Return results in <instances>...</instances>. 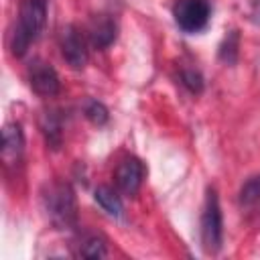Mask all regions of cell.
Wrapping results in <instances>:
<instances>
[{"label": "cell", "instance_id": "6da1fadb", "mask_svg": "<svg viewBox=\"0 0 260 260\" xmlns=\"http://www.w3.org/2000/svg\"><path fill=\"white\" fill-rule=\"evenodd\" d=\"M45 20H47V0H22L10 37V51L14 57H22L28 51V47L39 39Z\"/></svg>", "mask_w": 260, "mask_h": 260}, {"label": "cell", "instance_id": "7a4b0ae2", "mask_svg": "<svg viewBox=\"0 0 260 260\" xmlns=\"http://www.w3.org/2000/svg\"><path fill=\"white\" fill-rule=\"evenodd\" d=\"M49 219L61 230H73L77 225V203L73 189L67 183H55L43 195Z\"/></svg>", "mask_w": 260, "mask_h": 260}, {"label": "cell", "instance_id": "3957f363", "mask_svg": "<svg viewBox=\"0 0 260 260\" xmlns=\"http://www.w3.org/2000/svg\"><path fill=\"white\" fill-rule=\"evenodd\" d=\"M223 223H221V209L217 201L215 189H207L205 203H203V213H201V244L207 254H215L221 248V234H223Z\"/></svg>", "mask_w": 260, "mask_h": 260}, {"label": "cell", "instance_id": "277c9868", "mask_svg": "<svg viewBox=\"0 0 260 260\" xmlns=\"http://www.w3.org/2000/svg\"><path fill=\"white\" fill-rule=\"evenodd\" d=\"M173 18L185 32H199L211 18V6L207 0H177L173 4Z\"/></svg>", "mask_w": 260, "mask_h": 260}, {"label": "cell", "instance_id": "5b68a950", "mask_svg": "<svg viewBox=\"0 0 260 260\" xmlns=\"http://www.w3.org/2000/svg\"><path fill=\"white\" fill-rule=\"evenodd\" d=\"M61 55L63 59L73 67V69H83L87 63V41L83 32L75 26L69 24L61 30Z\"/></svg>", "mask_w": 260, "mask_h": 260}, {"label": "cell", "instance_id": "8992f818", "mask_svg": "<svg viewBox=\"0 0 260 260\" xmlns=\"http://www.w3.org/2000/svg\"><path fill=\"white\" fill-rule=\"evenodd\" d=\"M28 83H30L32 91L43 95V98L57 95L59 87H61L57 71L49 63H45V61H35L30 65V69H28Z\"/></svg>", "mask_w": 260, "mask_h": 260}, {"label": "cell", "instance_id": "52a82bcc", "mask_svg": "<svg viewBox=\"0 0 260 260\" xmlns=\"http://www.w3.org/2000/svg\"><path fill=\"white\" fill-rule=\"evenodd\" d=\"M114 179L124 195H136L144 179V165L136 156H126L120 160Z\"/></svg>", "mask_w": 260, "mask_h": 260}, {"label": "cell", "instance_id": "ba28073f", "mask_svg": "<svg viewBox=\"0 0 260 260\" xmlns=\"http://www.w3.org/2000/svg\"><path fill=\"white\" fill-rule=\"evenodd\" d=\"M22 146H24V138H22V130L18 124H6L2 130V156L4 160L16 162L22 154Z\"/></svg>", "mask_w": 260, "mask_h": 260}, {"label": "cell", "instance_id": "9c48e42d", "mask_svg": "<svg viewBox=\"0 0 260 260\" xmlns=\"http://www.w3.org/2000/svg\"><path fill=\"white\" fill-rule=\"evenodd\" d=\"M116 22L110 16L98 18L89 28V43L95 49H106L116 41Z\"/></svg>", "mask_w": 260, "mask_h": 260}, {"label": "cell", "instance_id": "30bf717a", "mask_svg": "<svg viewBox=\"0 0 260 260\" xmlns=\"http://www.w3.org/2000/svg\"><path fill=\"white\" fill-rule=\"evenodd\" d=\"M95 201L102 205L104 211H108L112 217H122V201L120 197L110 189V187H100L95 189Z\"/></svg>", "mask_w": 260, "mask_h": 260}, {"label": "cell", "instance_id": "8fae6325", "mask_svg": "<svg viewBox=\"0 0 260 260\" xmlns=\"http://www.w3.org/2000/svg\"><path fill=\"white\" fill-rule=\"evenodd\" d=\"M240 203L244 207H254L260 203V175L250 177L240 189Z\"/></svg>", "mask_w": 260, "mask_h": 260}, {"label": "cell", "instance_id": "7c38bea8", "mask_svg": "<svg viewBox=\"0 0 260 260\" xmlns=\"http://www.w3.org/2000/svg\"><path fill=\"white\" fill-rule=\"evenodd\" d=\"M43 130H45L47 142H49L53 148H59V144H61V136H63L59 118H55L53 114H49V116L45 118V122H43Z\"/></svg>", "mask_w": 260, "mask_h": 260}, {"label": "cell", "instance_id": "4fadbf2b", "mask_svg": "<svg viewBox=\"0 0 260 260\" xmlns=\"http://www.w3.org/2000/svg\"><path fill=\"white\" fill-rule=\"evenodd\" d=\"M79 254H81L83 258H104V256H106V242H104V238H100V236L87 238V240L83 242Z\"/></svg>", "mask_w": 260, "mask_h": 260}, {"label": "cell", "instance_id": "5bb4252c", "mask_svg": "<svg viewBox=\"0 0 260 260\" xmlns=\"http://www.w3.org/2000/svg\"><path fill=\"white\" fill-rule=\"evenodd\" d=\"M238 41L240 39H238V32L236 30H232L225 37V41H223V45L219 49V57H221L223 63H228V65L236 63V57H238Z\"/></svg>", "mask_w": 260, "mask_h": 260}, {"label": "cell", "instance_id": "9a60e30c", "mask_svg": "<svg viewBox=\"0 0 260 260\" xmlns=\"http://www.w3.org/2000/svg\"><path fill=\"white\" fill-rule=\"evenodd\" d=\"M85 116H87V120H89L91 124H95V126H104V124L108 122V110H106V106L100 104V102H95V100L87 102V106H85Z\"/></svg>", "mask_w": 260, "mask_h": 260}, {"label": "cell", "instance_id": "2e32d148", "mask_svg": "<svg viewBox=\"0 0 260 260\" xmlns=\"http://www.w3.org/2000/svg\"><path fill=\"white\" fill-rule=\"evenodd\" d=\"M181 81H183L193 93H199V91L203 89V79H201V75H199L197 71H193V69H185V71L181 73Z\"/></svg>", "mask_w": 260, "mask_h": 260}, {"label": "cell", "instance_id": "e0dca14e", "mask_svg": "<svg viewBox=\"0 0 260 260\" xmlns=\"http://www.w3.org/2000/svg\"><path fill=\"white\" fill-rule=\"evenodd\" d=\"M254 16L260 20V4H256V6H254Z\"/></svg>", "mask_w": 260, "mask_h": 260}]
</instances>
